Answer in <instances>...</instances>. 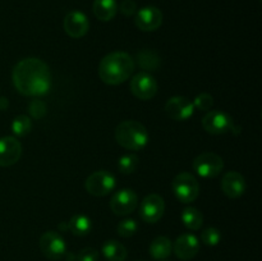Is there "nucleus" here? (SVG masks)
I'll use <instances>...</instances> for the list:
<instances>
[{"mask_svg":"<svg viewBox=\"0 0 262 261\" xmlns=\"http://www.w3.org/2000/svg\"><path fill=\"white\" fill-rule=\"evenodd\" d=\"M13 84L25 96H42L50 90L51 74L49 66L37 58H26L13 68Z\"/></svg>","mask_w":262,"mask_h":261,"instance_id":"nucleus-1","label":"nucleus"},{"mask_svg":"<svg viewBox=\"0 0 262 261\" xmlns=\"http://www.w3.org/2000/svg\"><path fill=\"white\" fill-rule=\"evenodd\" d=\"M135 71V60L124 51H114L101 59L99 64V76L106 84H120L129 79Z\"/></svg>","mask_w":262,"mask_h":261,"instance_id":"nucleus-2","label":"nucleus"},{"mask_svg":"<svg viewBox=\"0 0 262 261\" xmlns=\"http://www.w3.org/2000/svg\"><path fill=\"white\" fill-rule=\"evenodd\" d=\"M148 132L137 120H124L115 129V140L122 147L130 151H140L147 145Z\"/></svg>","mask_w":262,"mask_h":261,"instance_id":"nucleus-3","label":"nucleus"},{"mask_svg":"<svg viewBox=\"0 0 262 261\" xmlns=\"http://www.w3.org/2000/svg\"><path fill=\"white\" fill-rule=\"evenodd\" d=\"M173 192L177 199L183 204L193 202L200 194V184L196 177L187 171L177 174L173 179Z\"/></svg>","mask_w":262,"mask_h":261,"instance_id":"nucleus-4","label":"nucleus"},{"mask_svg":"<svg viewBox=\"0 0 262 261\" xmlns=\"http://www.w3.org/2000/svg\"><path fill=\"white\" fill-rule=\"evenodd\" d=\"M224 161L217 154L204 153L193 160V170L202 178H215L222 173Z\"/></svg>","mask_w":262,"mask_h":261,"instance_id":"nucleus-5","label":"nucleus"},{"mask_svg":"<svg viewBox=\"0 0 262 261\" xmlns=\"http://www.w3.org/2000/svg\"><path fill=\"white\" fill-rule=\"evenodd\" d=\"M115 177L110 171L97 170L94 171L89 178L86 179L84 188L92 196H106L114 189Z\"/></svg>","mask_w":262,"mask_h":261,"instance_id":"nucleus-6","label":"nucleus"},{"mask_svg":"<svg viewBox=\"0 0 262 261\" xmlns=\"http://www.w3.org/2000/svg\"><path fill=\"white\" fill-rule=\"evenodd\" d=\"M202 127L210 135H224L234 129V122L228 113L212 110L202 118Z\"/></svg>","mask_w":262,"mask_h":261,"instance_id":"nucleus-7","label":"nucleus"},{"mask_svg":"<svg viewBox=\"0 0 262 261\" xmlns=\"http://www.w3.org/2000/svg\"><path fill=\"white\" fill-rule=\"evenodd\" d=\"M41 252L49 260H60L67 253L66 241L59 233L54 230L45 232L40 238Z\"/></svg>","mask_w":262,"mask_h":261,"instance_id":"nucleus-8","label":"nucleus"},{"mask_svg":"<svg viewBox=\"0 0 262 261\" xmlns=\"http://www.w3.org/2000/svg\"><path fill=\"white\" fill-rule=\"evenodd\" d=\"M164 211H165V202L160 194L151 193L141 202L140 216L142 217L143 222L154 224L163 217Z\"/></svg>","mask_w":262,"mask_h":261,"instance_id":"nucleus-9","label":"nucleus"},{"mask_svg":"<svg viewBox=\"0 0 262 261\" xmlns=\"http://www.w3.org/2000/svg\"><path fill=\"white\" fill-rule=\"evenodd\" d=\"M137 205V194L129 188H124L115 192L114 196L110 200V209L115 215H119V216L129 215L130 212L135 211Z\"/></svg>","mask_w":262,"mask_h":261,"instance_id":"nucleus-10","label":"nucleus"},{"mask_svg":"<svg viewBox=\"0 0 262 261\" xmlns=\"http://www.w3.org/2000/svg\"><path fill=\"white\" fill-rule=\"evenodd\" d=\"M130 91L137 99L150 100L158 92V82L150 73H138L130 79Z\"/></svg>","mask_w":262,"mask_h":261,"instance_id":"nucleus-11","label":"nucleus"},{"mask_svg":"<svg viewBox=\"0 0 262 261\" xmlns=\"http://www.w3.org/2000/svg\"><path fill=\"white\" fill-rule=\"evenodd\" d=\"M165 112L173 120L184 122L193 115L194 105L187 97L174 96L165 104Z\"/></svg>","mask_w":262,"mask_h":261,"instance_id":"nucleus-12","label":"nucleus"},{"mask_svg":"<svg viewBox=\"0 0 262 261\" xmlns=\"http://www.w3.org/2000/svg\"><path fill=\"white\" fill-rule=\"evenodd\" d=\"M22 155V145L12 136L0 138V166L7 168L17 163Z\"/></svg>","mask_w":262,"mask_h":261,"instance_id":"nucleus-13","label":"nucleus"},{"mask_svg":"<svg viewBox=\"0 0 262 261\" xmlns=\"http://www.w3.org/2000/svg\"><path fill=\"white\" fill-rule=\"evenodd\" d=\"M174 253L178 258L183 261L192 260L196 257V255L200 251V241L199 238L191 233H184L179 235L173 246Z\"/></svg>","mask_w":262,"mask_h":261,"instance_id":"nucleus-14","label":"nucleus"},{"mask_svg":"<svg viewBox=\"0 0 262 261\" xmlns=\"http://www.w3.org/2000/svg\"><path fill=\"white\" fill-rule=\"evenodd\" d=\"M135 23L141 31L152 32L158 30L163 23V13L156 7H145L137 12Z\"/></svg>","mask_w":262,"mask_h":261,"instance_id":"nucleus-15","label":"nucleus"},{"mask_svg":"<svg viewBox=\"0 0 262 261\" xmlns=\"http://www.w3.org/2000/svg\"><path fill=\"white\" fill-rule=\"evenodd\" d=\"M90 22L79 10H72L64 18V31L72 38H81L89 32Z\"/></svg>","mask_w":262,"mask_h":261,"instance_id":"nucleus-16","label":"nucleus"},{"mask_svg":"<svg viewBox=\"0 0 262 261\" xmlns=\"http://www.w3.org/2000/svg\"><path fill=\"white\" fill-rule=\"evenodd\" d=\"M222 191L230 199H238L246 191L245 177L238 171H228L223 176Z\"/></svg>","mask_w":262,"mask_h":261,"instance_id":"nucleus-17","label":"nucleus"},{"mask_svg":"<svg viewBox=\"0 0 262 261\" xmlns=\"http://www.w3.org/2000/svg\"><path fill=\"white\" fill-rule=\"evenodd\" d=\"M92 10L97 19L102 22H109L117 14L118 5L115 0H95Z\"/></svg>","mask_w":262,"mask_h":261,"instance_id":"nucleus-18","label":"nucleus"},{"mask_svg":"<svg viewBox=\"0 0 262 261\" xmlns=\"http://www.w3.org/2000/svg\"><path fill=\"white\" fill-rule=\"evenodd\" d=\"M102 255L107 261H125L128 251L119 241L109 240L102 246Z\"/></svg>","mask_w":262,"mask_h":261,"instance_id":"nucleus-19","label":"nucleus"},{"mask_svg":"<svg viewBox=\"0 0 262 261\" xmlns=\"http://www.w3.org/2000/svg\"><path fill=\"white\" fill-rule=\"evenodd\" d=\"M148 251L155 260H164L170 256L171 251H173V243L168 237L160 235L151 242Z\"/></svg>","mask_w":262,"mask_h":261,"instance_id":"nucleus-20","label":"nucleus"},{"mask_svg":"<svg viewBox=\"0 0 262 261\" xmlns=\"http://www.w3.org/2000/svg\"><path fill=\"white\" fill-rule=\"evenodd\" d=\"M91 219L83 214L74 215L68 224V228L71 229V232L74 235H79V237H83V235L89 234L91 232Z\"/></svg>","mask_w":262,"mask_h":261,"instance_id":"nucleus-21","label":"nucleus"},{"mask_svg":"<svg viewBox=\"0 0 262 261\" xmlns=\"http://www.w3.org/2000/svg\"><path fill=\"white\" fill-rule=\"evenodd\" d=\"M137 63L145 71H156L160 66V58L155 51L145 49L137 54Z\"/></svg>","mask_w":262,"mask_h":261,"instance_id":"nucleus-22","label":"nucleus"},{"mask_svg":"<svg viewBox=\"0 0 262 261\" xmlns=\"http://www.w3.org/2000/svg\"><path fill=\"white\" fill-rule=\"evenodd\" d=\"M182 222L188 229L199 230L204 224V216L196 207H187L182 212Z\"/></svg>","mask_w":262,"mask_h":261,"instance_id":"nucleus-23","label":"nucleus"},{"mask_svg":"<svg viewBox=\"0 0 262 261\" xmlns=\"http://www.w3.org/2000/svg\"><path fill=\"white\" fill-rule=\"evenodd\" d=\"M31 129H32V122L27 115H18L17 118H14L12 123V130L17 137L28 135Z\"/></svg>","mask_w":262,"mask_h":261,"instance_id":"nucleus-24","label":"nucleus"},{"mask_svg":"<svg viewBox=\"0 0 262 261\" xmlns=\"http://www.w3.org/2000/svg\"><path fill=\"white\" fill-rule=\"evenodd\" d=\"M138 164H140V159L137 158V155L127 154L118 160V169L123 174H132L138 168Z\"/></svg>","mask_w":262,"mask_h":261,"instance_id":"nucleus-25","label":"nucleus"},{"mask_svg":"<svg viewBox=\"0 0 262 261\" xmlns=\"http://www.w3.org/2000/svg\"><path fill=\"white\" fill-rule=\"evenodd\" d=\"M138 229V225L136 223V220L133 219H124L118 224L117 232L120 237L123 238H129L132 235L136 234Z\"/></svg>","mask_w":262,"mask_h":261,"instance_id":"nucleus-26","label":"nucleus"},{"mask_svg":"<svg viewBox=\"0 0 262 261\" xmlns=\"http://www.w3.org/2000/svg\"><path fill=\"white\" fill-rule=\"evenodd\" d=\"M220 240H222V233L219 229L214 227L206 228V229L202 230L201 233V241L206 246H216L219 245Z\"/></svg>","mask_w":262,"mask_h":261,"instance_id":"nucleus-27","label":"nucleus"},{"mask_svg":"<svg viewBox=\"0 0 262 261\" xmlns=\"http://www.w3.org/2000/svg\"><path fill=\"white\" fill-rule=\"evenodd\" d=\"M28 112H30V114L35 119H42L46 115L48 109H46V105L43 101H41V100H32L30 105H28Z\"/></svg>","mask_w":262,"mask_h":261,"instance_id":"nucleus-28","label":"nucleus"},{"mask_svg":"<svg viewBox=\"0 0 262 261\" xmlns=\"http://www.w3.org/2000/svg\"><path fill=\"white\" fill-rule=\"evenodd\" d=\"M212 104H214V99H212L211 95L206 94V92L197 95L193 101L194 107H197L200 110H210Z\"/></svg>","mask_w":262,"mask_h":261,"instance_id":"nucleus-29","label":"nucleus"},{"mask_svg":"<svg viewBox=\"0 0 262 261\" xmlns=\"http://www.w3.org/2000/svg\"><path fill=\"white\" fill-rule=\"evenodd\" d=\"M76 261H99V251L92 247L83 248L77 253Z\"/></svg>","mask_w":262,"mask_h":261,"instance_id":"nucleus-30","label":"nucleus"},{"mask_svg":"<svg viewBox=\"0 0 262 261\" xmlns=\"http://www.w3.org/2000/svg\"><path fill=\"white\" fill-rule=\"evenodd\" d=\"M119 9L123 14L129 17V15H133L136 13V10H137V5H136V3L133 2V0H124V2L120 3Z\"/></svg>","mask_w":262,"mask_h":261,"instance_id":"nucleus-31","label":"nucleus"},{"mask_svg":"<svg viewBox=\"0 0 262 261\" xmlns=\"http://www.w3.org/2000/svg\"><path fill=\"white\" fill-rule=\"evenodd\" d=\"M8 107V100L5 97H0V110H4Z\"/></svg>","mask_w":262,"mask_h":261,"instance_id":"nucleus-32","label":"nucleus"}]
</instances>
